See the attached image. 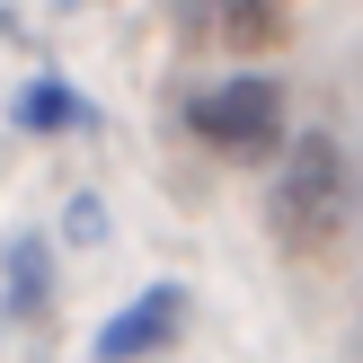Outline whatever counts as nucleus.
<instances>
[{
	"label": "nucleus",
	"instance_id": "obj_1",
	"mask_svg": "<svg viewBox=\"0 0 363 363\" xmlns=\"http://www.w3.org/2000/svg\"><path fill=\"white\" fill-rule=\"evenodd\" d=\"M186 133L213 142L222 160H284L293 133H284V89L266 71H240V80H213L186 98Z\"/></svg>",
	"mask_w": 363,
	"mask_h": 363
},
{
	"label": "nucleus",
	"instance_id": "obj_2",
	"mask_svg": "<svg viewBox=\"0 0 363 363\" xmlns=\"http://www.w3.org/2000/svg\"><path fill=\"white\" fill-rule=\"evenodd\" d=\"M337 213H346V151H337V133H293V151L275 169V230L293 248H319L337 230Z\"/></svg>",
	"mask_w": 363,
	"mask_h": 363
},
{
	"label": "nucleus",
	"instance_id": "obj_3",
	"mask_svg": "<svg viewBox=\"0 0 363 363\" xmlns=\"http://www.w3.org/2000/svg\"><path fill=\"white\" fill-rule=\"evenodd\" d=\"M177 328H186V284L160 275V284H142V293L98 328V346H89V354H98V363H142V354H169Z\"/></svg>",
	"mask_w": 363,
	"mask_h": 363
},
{
	"label": "nucleus",
	"instance_id": "obj_4",
	"mask_svg": "<svg viewBox=\"0 0 363 363\" xmlns=\"http://www.w3.org/2000/svg\"><path fill=\"white\" fill-rule=\"evenodd\" d=\"M9 116H18V133H80V124H89V98L62 80V71H35V80L18 89Z\"/></svg>",
	"mask_w": 363,
	"mask_h": 363
},
{
	"label": "nucleus",
	"instance_id": "obj_5",
	"mask_svg": "<svg viewBox=\"0 0 363 363\" xmlns=\"http://www.w3.org/2000/svg\"><path fill=\"white\" fill-rule=\"evenodd\" d=\"M195 18H204L222 45H240V53L284 45V0H195Z\"/></svg>",
	"mask_w": 363,
	"mask_h": 363
},
{
	"label": "nucleus",
	"instance_id": "obj_6",
	"mask_svg": "<svg viewBox=\"0 0 363 363\" xmlns=\"http://www.w3.org/2000/svg\"><path fill=\"white\" fill-rule=\"evenodd\" d=\"M53 311V240H9V319H45Z\"/></svg>",
	"mask_w": 363,
	"mask_h": 363
}]
</instances>
